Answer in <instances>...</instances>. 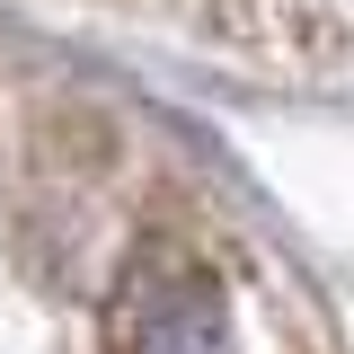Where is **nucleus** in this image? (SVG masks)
Returning <instances> with one entry per match:
<instances>
[{"mask_svg": "<svg viewBox=\"0 0 354 354\" xmlns=\"http://www.w3.org/2000/svg\"><path fill=\"white\" fill-rule=\"evenodd\" d=\"M115 354H230V319H221L213 283L142 257L115 292Z\"/></svg>", "mask_w": 354, "mask_h": 354, "instance_id": "nucleus-1", "label": "nucleus"}]
</instances>
